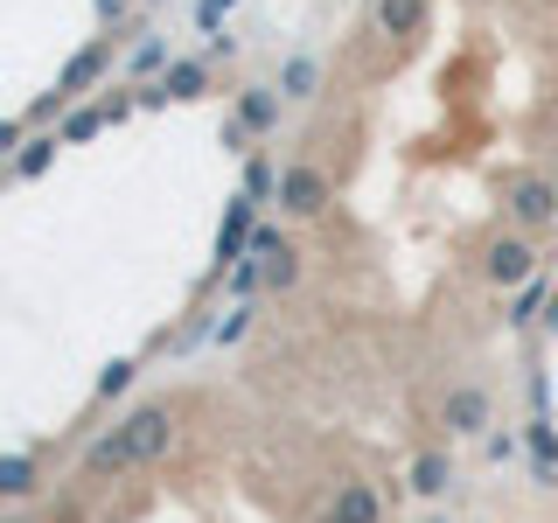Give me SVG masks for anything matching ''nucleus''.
Instances as JSON below:
<instances>
[{
	"mask_svg": "<svg viewBox=\"0 0 558 523\" xmlns=\"http://www.w3.org/2000/svg\"><path fill=\"white\" fill-rule=\"evenodd\" d=\"M336 516H342V523H384L377 488H371V482H342V488H336Z\"/></svg>",
	"mask_w": 558,
	"mask_h": 523,
	"instance_id": "nucleus-10",
	"label": "nucleus"
},
{
	"mask_svg": "<svg viewBox=\"0 0 558 523\" xmlns=\"http://www.w3.org/2000/svg\"><path fill=\"white\" fill-rule=\"evenodd\" d=\"M209 92V63H196V57H174L168 70H161V84H147L140 92V105H189V98H203Z\"/></svg>",
	"mask_w": 558,
	"mask_h": 523,
	"instance_id": "nucleus-5",
	"label": "nucleus"
},
{
	"mask_svg": "<svg viewBox=\"0 0 558 523\" xmlns=\"http://www.w3.org/2000/svg\"><path fill=\"white\" fill-rule=\"evenodd\" d=\"M279 92H287V105H307L314 92H322V63H314V57H287V63H279Z\"/></svg>",
	"mask_w": 558,
	"mask_h": 523,
	"instance_id": "nucleus-11",
	"label": "nucleus"
},
{
	"mask_svg": "<svg viewBox=\"0 0 558 523\" xmlns=\"http://www.w3.org/2000/svg\"><path fill=\"white\" fill-rule=\"evenodd\" d=\"M531 447H537V475H551V461H558V440H551V426H531Z\"/></svg>",
	"mask_w": 558,
	"mask_h": 523,
	"instance_id": "nucleus-19",
	"label": "nucleus"
},
{
	"mask_svg": "<svg viewBox=\"0 0 558 523\" xmlns=\"http://www.w3.org/2000/svg\"><path fill=\"white\" fill-rule=\"evenodd\" d=\"M98 14H105V22H119V14H126V0H98Z\"/></svg>",
	"mask_w": 558,
	"mask_h": 523,
	"instance_id": "nucleus-24",
	"label": "nucleus"
},
{
	"mask_svg": "<svg viewBox=\"0 0 558 523\" xmlns=\"http://www.w3.org/2000/svg\"><path fill=\"white\" fill-rule=\"evenodd\" d=\"M231 8H238V0H203V28L217 35V22H223V14H231Z\"/></svg>",
	"mask_w": 558,
	"mask_h": 523,
	"instance_id": "nucleus-23",
	"label": "nucleus"
},
{
	"mask_svg": "<svg viewBox=\"0 0 558 523\" xmlns=\"http://www.w3.org/2000/svg\"><path fill=\"white\" fill-rule=\"evenodd\" d=\"M279 105H287V92H279V84H244L238 92V119L252 133H272L279 126Z\"/></svg>",
	"mask_w": 558,
	"mask_h": 523,
	"instance_id": "nucleus-8",
	"label": "nucleus"
},
{
	"mask_svg": "<svg viewBox=\"0 0 558 523\" xmlns=\"http://www.w3.org/2000/svg\"><path fill=\"white\" fill-rule=\"evenodd\" d=\"M244 196H279V168L266 161V154H252V161H244Z\"/></svg>",
	"mask_w": 558,
	"mask_h": 523,
	"instance_id": "nucleus-16",
	"label": "nucleus"
},
{
	"mask_svg": "<svg viewBox=\"0 0 558 523\" xmlns=\"http://www.w3.org/2000/svg\"><path fill=\"white\" fill-rule=\"evenodd\" d=\"M133 70H140V77H147V70H168V49L161 42H140L133 49Z\"/></svg>",
	"mask_w": 558,
	"mask_h": 523,
	"instance_id": "nucleus-20",
	"label": "nucleus"
},
{
	"mask_svg": "<svg viewBox=\"0 0 558 523\" xmlns=\"http://www.w3.org/2000/svg\"><path fill=\"white\" fill-rule=\"evenodd\" d=\"M433 523H440V516H433Z\"/></svg>",
	"mask_w": 558,
	"mask_h": 523,
	"instance_id": "nucleus-27",
	"label": "nucleus"
},
{
	"mask_svg": "<svg viewBox=\"0 0 558 523\" xmlns=\"http://www.w3.org/2000/svg\"><path fill=\"white\" fill-rule=\"evenodd\" d=\"M322 523H342V516H336V510H328V516H322Z\"/></svg>",
	"mask_w": 558,
	"mask_h": 523,
	"instance_id": "nucleus-25",
	"label": "nucleus"
},
{
	"mask_svg": "<svg viewBox=\"0 0 558 523\" xmlns=\"http://www.w3.org/2000/svg\"><path fill=\"white\" fill-rule=\"evenodd\" d=\"M502 217L531 238L558 231V182L551 174H510V182H502Z\"/></svg>",
	"mask_w": 558,
	"mask_h": 523,
	"instance_id": "nucleus-2",
	"label": "nucleus"
},
{
	"mask_svg": "<svg viewBox=\"0 0 558 523\" xmlns=\"http://www.w3.org/2000/svg\"><path fill=\"white\" fill-rule=\"evenodd\" d=\"M293 279H301V252H293V244H272V252H266V287L287 293Z\"/></svg>",
	"mask_w": 558,
	"mask_h": 523,
	"instance_id": "nucleus-15",
	"label": "nucleus"
},
{
	"mask_svg": "<svg viewBox=\"0 0 558 523\" xmlns=\"http://www.w3.org/2000/svg\"><path fill=\"white\" fill-rule=\"evenodd\" d=\"M57 147H70L63 133H35V139H22V154H14V182H35V174H49V161H57Z\"/></svg>",
	"mask_w": 558,
	"mask_h": 523,
	"instance_id": "nucleus-9",
	"label": "nucleus"
},
{
	"mask_svg": "<svg viewBox=\"0 0 558 523\" xmlns=\"http://www.w3.org/2000/svg\"><path fill=\"white\" fill-rule=\"evenodd\" d=\"M447 482H453V467H447V453H418V461H412V488H418V496H447Z\"/></svg>",
	"mask_w": 558,
	"mask_h": 523,
	"instance_id": "nucleus-13",
	"label": "nucleus"
},
{
	"mask_svg": "<svg viewBox=\"0 0 558 523\" xmlns=\"http://www.w3.org/2000/svg\"><path fill=\"white\" fill-rule=\"evenodd\" d=\"M22 139H28V119H8V126H0V154L14 161V154H22Z\"/></svg>",
	"mask_w": 558,
	"mask_h": 523,
	"instance_id": "nucleus-22",
	"label": "nucleus"
},
{
	"mask_svg": "<svg viewBox=\"0 0 558 523\" xmlns=\"http://www.w3.org/2000/svg\"><path fill=\"white\" fill-rule=\"evenodd\" d=\"M35 488V461L28 453H8V467H0V496H28Z\"/></svg>",
	"mask_w": 558,
	"mask_h": 523,
	"instance_id": "nucleus-17",
	"label": "nucleus"
},
{
	"mask_svg": "<svg viewBox=\"0 0 558 523\" xmlns=\"http://www.w3.org/2000/svg\"><path fill=\"white\" fill-rule=\"evenodd\" d=\"M168 447H174V412L168 405H133L112 433H105V440H92L84 475L105 482V475H126V467H154Z\"/></svg>",
	"mask_w": 558,
	"mask_h": 523,
	"instance_id": "nucleus-1",
	"label": "nucleus"
},
{
	"mask_svg": "<svg viewBox=\"0 0 558 523\" xmlns=\"http://www.w3.org/2000/svg\"><path fill=\"white\" fill-rule=\"evenodd\" d=\"M8 523H35V516H8Z\"/></svg>",
	"mask_w": 558,
	"mask_h": 523,
	"instance_id": "nucleus-26",
	"label": "nucleus"
},
{
	"mask_svg": "<svg viewBox=\"0 0 558 523\" xmlns=\"http://www.w3.org/2000/svg\"><path fill=\"white\" fill-rule=\"evenodd\" d=\"M440 418H447V433L475 440V433H488V391L482 384H453V391L440 398Z\"/></svg>",
	"mask_w": 558,
	"mask_h": 523,
	"instance_id": "nucleus-6",
	"label": "nucleus"
},
{
	"mask_svg": "<svg viewBox=\"0 0 558 523\" xmlns=\"http://www.w3.org/2000/svg\"><path fill=\"white\" fill-rule=\"evenodd\" d=\"M105 126H112V112H105V105H77V112H63V139H70V147H77V139H92V133H105Z\"/></svg>",
	"mask_w": 558,
	"mask_h": 523,
	"instance_id": "nucleus-14",
	"label": "nucleus"
},
{
	"mask_svg": "<svg viewBox=\"0 0 558 523\" xmlns=\"http://www.w3.org/2000/svg\"><path fill=\"white\" fill-rule=\"evenodd\" d=\"M426 0H377V28L384 35H418V28H426Z\"/></svg>",
	"mask_w": 558,
	"mask_h": 523,
	"instance_id": "nucleus-12",
	"label": "nucleus"
},
{
	"mask_svg": "<svg viewBox=\"0 0 558 523\" xmlns=\"http://www.w3.org/2000/svg\"><path fill=\"white\" fill-rule=\"evenodd\" d=\"M105 70H112V35H98V42H84L77 57H70V63L57 70V92H70V98H84V92H92V84L105 77Z\"/></svg>",
	"mask_w": 558,
	"mask_h": 523,
	"instance_id": "nucleus-7",
	"label": "nucleus"
},
{
	"mask_svg": "<svg viewBox=\"0 0 558 523\" xmlns=\"http://www.w3.org/2000/svg\"><path fill=\"white\" fill-rule=\"evenodd\" d=\"M126 384H133V363H112V370L98 377V398H119V391H126Z\"/></svg>",
	"mask_w": 558,
	"mask_h": 523,
	"instance_id": "nucleus-21",
	"label": "nucleus"
},
{
	"mask_svg": "<svg viewBox=\"0 0 558 523\" xmlns=\"http://www.w3.org/2000/svg\"><path fill=\"white\" fill-rule=\"evenodd\" d=\"M537 301H545V287H537V279H531V287H517V314H510V321L531 328V321H537Z\"/></svg>",
	"mask_w": 558,
	"mask_h": 523,
	"instance_id": "nucleus-18",
	"label": "nucleus"
},
{
	"mask_svg": "<svg viewBox=\"0 0 558 523\" xmlns=\"http://www.w3.org/2000/svg\"><path fill=\"white\" fill-rule=\"evenodd\" d=\"M328 203H336V182H328L322 168H307V161L279 168V209H287V217H322Z\"/></svg>",
	"mask_w": 558,
	"mask_h": 523,
	"instance_id": "nucleus-3",
	"label": "nucleus"
},
{
	"mask_svg": "<svg viewBox=\"0 0 558 523\" xmlns=\"http://www.w3.org/2000/svg\"><path fill=\"white\" fill-rule=\"evenodd\" d=\"M482 272L496 279V287H531L537 279V244H531V231H510V238H496L488 244V258H482Z\"/></svg>",
	"mask_w": 558,
	"mask_h": 523,
	"instance_id": "nucleus-4",
	"label": "nucleus"
}]
</instances>
